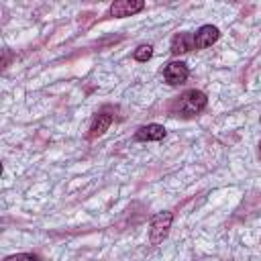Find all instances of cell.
I'll list each match as a JSON object with an SVG mask.
<instances>
[{
  "label": "cell",
  "instance_id": "8fae6325",
  "mask_svg": "<svg viewBox=\"0 0 261 261\" xmlns=\"http://www.w3.org/2000/svg\"><path fill=\"white\" fill-rule=\"evenodd\" d=\"M259 159H261V143H259Z\"/></svg>",
  "mask_w": 261,
  "mask_h": 261
},
{
  "label": "cell",
  "instance_id": "7a4b0ae2",
  "mask_svg": "<svg viewBox=\"0 0 261 261\" xmlns=\"http://www.w3.org/2000/svg\"><path fill=\"white\" fill-rule=\"evenodd\" d=\"M171 222H173V214L167 212V210L157 212V214L151 216V222H149V241H151V245H159L169 234Z\"/></svg>",
  "mask_w": 261,
  "mask_h": 261
},
{
  "label": "cell",
  "instance_id": "5b68a950",
  "mask_svg": "<svg viewBox=\"0 0 261 261\" xmlns=\"http://www.w3.org/2000/svg\"><path fill=\"white\" fill-rule=\"evenodd\" d=\"M220 39V31L212 24H204L194 33V49H206Z\"/></svg>",
  "mask_w": 261,
  "mask_h": 261
},
{
  "label": "cell",
  "instance_id": "6da1fadb",
  "mask_svg": "<svg viewBox=\"0 0 261 261\" xmlns=\"http://www.w3.org/2000/svg\"><path fill=\"white\" fill-rule=\"evenodd\" d=\"M206 104H208V98H206L204 92H200V90H188V92H184V94L169 106V110H171L173 114H177V116L192 118V116L200 114V112L206 108Z\"/></svg>",
  "mask_w": 261,
  "mask_h": 261
},
{
  "label": "cell",
  "instance_id": "9c48e42d",
  "mask_svg": "<svg viewBox=\"0 0 261 261\" xmlns=\"http://www.w3.org/2000/svg\"><path fill=\"white\" fill-rule=\"evenodd\" d=\"M151 55H153V47H151V45H139V47L135 49V53H133V57H135L137 61H149Z\"/></svg>",
  "mask_w": 261,
  "mask_h": 261
},
{
  "label": "cell",
  "instance_id": "277c9868",
  "mask_svg": "<svg viewBox=\"0 0 261 261\" xmlns=\"http://www.w3.org/2000/svg\"><path fill=\"white\" fill-rule=\"evenodd\" d=\"M188 75H190L188 65L181 63V61H169V63L165 65V69H163V77H165V82H167L169 86H179V84H184V82L188 80Z\"/></svg>",
  "mask_w": 261,
  "mask_h": 261
},
{
  "label": "cell",
  "instance_id": "52a82bcc",
  "mask_svg": "<svg viewBox=\"0 0 261 261\" xmlns=\"http://www.w3.org/2000/svg\"><path fill=\"white\" fill-rule=\"evenodd\" d=\"M112 120H114V114H110L108 110H100V112L94 116L92 124H90V133H88V139H96V137L104 135V133L108 130V126L112 124Z\"/></svg>",
  "mask_w": 261,
  "mask_h": 261
},
{
  "label": "cell",
  "instance_id": "30bf717a",
  "mask_svg": "<svg viewBox=\"0 0 261 261\" xmlns=\"http://www.w3.org/2000/svg\"><path fill=\"white\" fill-rule=\"evenodd\" d=\"M4 261H45V259L37 253H16V255L4 257Z\"/></svg>",
  "mask_w": 261,
  "mask_h": 261
},
{
  "label": "cell",
  "instance_id": "ba28073f",
  "mask_svg": "<svg viewBox=\"0 0 261 261\" xmlns=\"http://www.w3.org/2000/svg\"><path fill=\"white\" fill-rule=\"evenodd\" d=\"M194 49V35L192 33H177L171 39V53L173 55H181Z\"/></svg>",
  "mask_w": 261,
  "mask_h": 261
},
{
  "label": "cell",
  "instance_id": "8992f818",
  "mask_svg": "<svg viewBox=\"0 0 261 261\" xmlns=\"http://www.w3.org/2000/svg\"><path fill=\"white\" fill-rule=\"evenodd\" d=\"M165 135H167V130H165L163 124H155V122H151V124H145V126L137 128V133H135V141H139V143L161 141V139H165Z\"/></svg>",
  "mask_w": 261,
  "mask_h": 261
},
{
  "label": "cell",
  "instance_id": "3957f363",
  "mask_svg": "<svg viewBox=\"0 0 261 261\" xmlns=\"http://www.w3.org/2000/svg\"><path fill=\"white\" fill-rule=\"evenodd\" d=\"M145 8V2L143 0H116L110 4L108 12L110 16H116V18H122V16H130V14H137Z\"/></svg>",
  "mask_w": 261,
  "mask_h": 261
}]
</instances>
